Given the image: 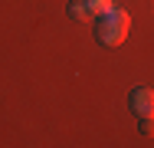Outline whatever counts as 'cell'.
Returning a JSON list of instances; mask_svg holds the SVG:
<instances>
[{"label": "cell", "instance_id": "obj_3", "mask_svg": "<svg viewBox=\"0 0 154 148\" xmlns=\"http://www.w3.org/2000/svg\"><path fill=\"white\" fill-rule=\"evenodd\" d=\"M69 17H72V20H85V17H92V13H89L85 0H69Z\"/></svg>", "mask_w": 154, "mask_h": 148}, {"label": "cell", "instance_id": "obj_4", "mask_svg": "<svg viewBox=\"0 0 154 148\" xmlns=\"http://www.w3.org/2000/svg\"><path fill=\"white\" fill-rule=\"evenodd\" d=\"M85 7H89V13L102 17V13H105V10H112L115 3H112V0H85Z\"/></svg>", "mask_w": 154, "mask_h": 148}, {"label": "cell", "instance_id": "obj_1", "mask_svg": "<svg viewBox=\"0 0 154 148\" xmlns=\"http://www.w3.org/2000/svg\"><path fill=\"white\" fill-rule=\"evenodd\" d=\"M128 27H131L128 10H122V7H112V10H105V13L98 17L95 40H98L102 46H122L125 36H128Z\"/></svg>", "mask_w": 154, "mask_h": 148}, {"label": "cell", "instance_id": "obj_2", "mask_svg": "<svg viewBox=\"0 0 154 148\" xmlns=\"http://www.w3.org/2000/svg\"><path fill=\"white\" fill-rule=\"evenodd\" d=\"M131 112L134 115H154V89L148 86L131 89Z\"/></svg>", "mask_w": 154, "mask_h": 148}, {"label": "cell", "instance_id": "obj_5", "mask_svg": "<svg viewBox=\"0 0 154 148\" xmlns=\"http://www.w3.org/2000/svg\"><path fill=\"white\" fill-rule=\"evenodd\" d=\"M138 132H141V135H154V115H141Z\"/></svg>", "mask_w": 154, "mask_h": 148}]
</instances>
